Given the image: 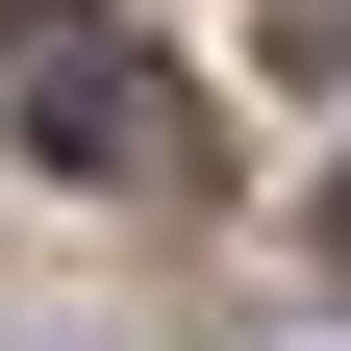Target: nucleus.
<instances>
[{"label":"nucleus","mask_w":351,"mask_h":351,"mask_svg":"<svg viewBox=\"0 0 351 351\" xmlns=\"http://www.w3.org/2000/svg\"><path fill=\"white\" fill-rule=\"evenodd\" d=\"M0 125H25L75 201H201V101L151 75L125 0H0Z\"/></svg>","instance_id":"nucleus-1"},{"label":"nucleus","mask_w":351,"mask_h":351,"mask_svg":"<svg viewBox=\"0 0 351 351\" xmlns=\"http://www.w3.org/2000/svg\"><path fill=\"white\" fill-rule=\"evenodd\" d=\"M326 276H351V176H326Z\"/></svg>","instance_id":"nucleus-2"},{"label":"nucleus","mask_w":351,"mask_h":351,"mask_svg":"<svg viewBox=\"0 0 351 351\" xmlns=\"http://www.w3.org/2000/svg\"><path fill=\"white\" fill-rule=\"evenodd\" d=\"M276 351H351V326H276Z\"/></svg>","instance_id":"nucleus-3"}]
</instances>
